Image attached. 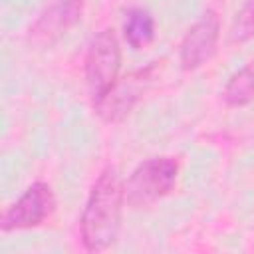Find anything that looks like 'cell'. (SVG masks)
<instances>
[{
  "label": "cell",
  "mask_w": 254,
  "mask_h": 254,
  "mask_svg": "<svg viewBox=\"0 0 254 254\" xmlns=\"http://www.w3.org/2000/svg\"><path fill=\"white\" fill-rule=\"evenodd\" d=\"M123 34L131 48H143L155 38V20L143 8H133L127 12L123 22Z\"/></svg>",
  "instance_id": "obj_8"
},
{
  "label": "cell",
  "mask_w": 254,
  "mask_h": 254,
  "mask_svg": "<svg viewBox=\"0 0 254 254\" xmlns=\"http://www.w3.org/2000/svg\"><path fill=\"white\" fill-rule=\"evenodd\" d=\"M177 173L179 165L171 157H153L141 163L125 183V200L133 208L157 202L169 194L177 181Z\"/></svg>",
  "instance_id": "obj_2"
},
{
  "label": "cell",
  "mask_w": 254,
  "mask_h": 254,
  "mask_svg": "<svg viewBox=\"0 0 254 254\" xmlns=\"http://www.w3.org/2000/svg\"><path fill=\"white\" fill-rule=\"evenodd\" d=\"M83 12V0H50V4L40 12L38 20L32 24L30 32L36 40H54L71 28Z\"/></svg>",
  "instance_id": "obj_6"
},
{
  "label": "cell",
  "mask_w": 254,
  "mask_h": 254,
  "mask_svg": "<svg viewBox=\"0 0 254 254\" xmlns=\"http://www.w3.org/2000/svg\"><path fill=\"white\" fill-rule=\"evenodd\" d=\"M123 200L125 187L121 185L117 169H103L89 192L87 204L79 220L81 240L89 252H101L115 242L121 226Z\"/></svg>",
  "instance_id": "obj_1"
},
{
  "label": "cell",
  "mask_w": 254,
  "mask_h": 254,
  "mask_svg": "<svg viewBox=\"0 0 254 254\" xmlns=\"http://www.w3.org/2000/svg\"><path fill=\"white\" fill-rule=\"evenodd\" d=\"M56 210V196L50 185L34 183L2 216V230H22L42 224Z\"/></svg>",
  "instance_id": "obj_4"
},
{
  "label": "cell",
  "mask_w": 254,
  "mask_h": 254,
  "mask_svg": "<svg viewBox=\"0 0 254 254\" xmlns=\"http://www.w3.org/2000/svg\"><path fill=\"white\" fill-rule=\"evenodd\" d=\"M119 65H121V52H119V42L113 30L99 32L91 40L85 56V79H87L93 103L103 99L115 87Z\"/></svg>",
  "instance_id": "obj_3"
},
{
  "label": "cell",
  "mask_w": 254,
  "mask_h": 254,
  "mask_svg": "<svg viewBox=\"0 0 254 254\" xmlns=\"http://www.w3.org/2000/svg\"><path fill=\"white\" fill-rule=\"evenodd\" d=\"M250 38H254V0H248L242 6L232 24V40L246 42Z\"/></svg>",
  "instance_id": "obj_10"
},
{
  "label": "cell",
  "mask_w": 254,
  "mask_h": 254,
  "mask_svg": "<svg viewBox=\"0 0 254 254\" xmlns=\"http://www.w3.org/2000/svg\"><path fill=\"white\" fill-rule=\"evenodd\" d=\"M147 71H139L137 75H131L129 81H123V83H115V87L103 97L99 99L95 105V111L109 119V121H115V119H121L125 113H129V109L133 107V103L137 101L139 97V89H141V79H145Z\"/></svg>",
  "instance_id": "obj_7"
},
{
  "label": "cell",
  "mask_w": 254,
  "mask_h": 254,
  "mask_svg": "<svg viewBox=\"0 0 254 254\" xmlns=\"http://www.w3.org/2000/svg\"><path fill=\"white\" fill-rule=\"evenodd\" d=\"M218 16L208 10L202 14V18L187 32L181 44V64L185 69H196L204 65L216 52L218 44Z\"/></svg>",
  "instance_id": "obj_5"
},
{
  "label": "cell",
  "mask_w": 254,
  "mask_h": 254,
  "mask_svg": "<svg viewBox=\"0 0 254 254\" xmlns=\"http://www.w3.org/2000/svg\"><path fill=\"white\" fill-rule=\"evenodd\" d=\"M254 99V64L234 73L224 89V101L232 107L246 105Z\"/></svg>",
  "instance_id": "obj_9"
}]
</instances>
